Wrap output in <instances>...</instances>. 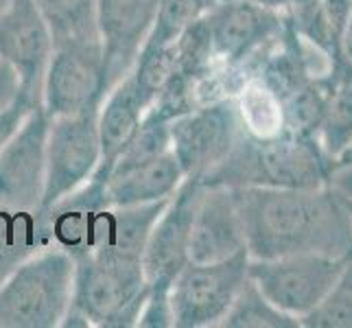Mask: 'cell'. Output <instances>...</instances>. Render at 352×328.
I'll list each match as a JSON object with an SVG mask.
<instances>
[{
    "instance_id": "6da1fadb",
    "label": "cell",
    "mask_w": 352,
    "mask_h": 328,
    "mask_svg": "<svg viewBox=\"0 0 352 328\" xmlns=\"http://www.w3.org/2000/svg\"><path fill=\"white\" fill-rule=\"evenodd\" d=\"M250 259L318 252L352 259V219L331 186L234 188Z\"/></svg>"
},
{
    "instance_id": "7a4b0ae2",
    "label": "cell",
    "mask_w": 352,
    "mask_h": 328,
    "mask_svg": "<svg viewBox=\"0 0 352 328\" xmlns=\"http://www.w3.org/2000/svg\"><path fill=\"white\" fill-rule=\"evenodd\" d=\"M331 157L318 138L285 129L274 138H254L241 129L226 160L201 177L204 186L320 188L329 186Z\"/></svg>"
},
{
    "instance_id": "3957f363",
    "label": "cell",
    "mask_w": 352,
    "mask_h": 328,
    "mask_svg": "<svg viewBox=\"0 0 352 328\" xmlns=\"http://www.w3.org/2000/svg\"><path fill=\"white\" fill-rule=\"evenodd\" d=\"M149 283L142 259L88 254L75 261L64 328H136Z\"/></svg>"
},
{
    "instance_id": "277c9868",
    "label": "cell",
    "mask_w": 352,
    "mask_h": 328,
    "mask_svg": "<svg viewBox=\"0 0 352 328\" xmlns=\"http://www.w3.org/2000/svg\"><path fill=\"white\" fill-rule=\"evenodd\" d=\"M75 259L48 245L0 283V328H57L72 298Z\"/></svg>"
},
{
    "instance_id": "5b68a950",
    "label": "cell",
    "mask_w": 352,
    "mask_h": 328,
    "mask_svg": "<svg viewBox=\"0 0 352 328\" xmlns=\"http://www.w3.org/2000/svg\"><path fill=\"white\" fill-rule=\"evenodd\" d=\"M348 261L318 252L250 259L248 276L274 307L302 320L326 298Z\"/></svg>"
},
{
    "instance_id": "8992f818",
    "label": "cell",
    "mask_w": 352,
    "mask_h": 328,
    "mask_svg": "<svg viewBox=\"0 0 352 328\" xmlns=\"http://www.w3.org/2000/svg\"><path fill=\"white\" fill-rule=\"evenodd\" d=\"M250 252L214 263H186L171 285L175 328L219 326L248 281Z\"/></svg>"
},
{
    "instance_id": "52a82bcc",
    "label": "cell",
    "mask_w": 352,
    "mask_h": 328,
    "mask_svg": "<svg viewBox=\"0 0 352 328\" xmlns=\"http://www.w3.org/2000/svg\"><path fill=\"white\" fill-rule=\"evenodd\" d=\"M99 107L51 118L46 136V175L40 210L51 208L94 175L101 162L99 125H96Z\"/></svg>"
},
{
    "instance_id": "ba28073f",
    "label": "cell",
    "mask_w": 352,
    "mask_h": 328,
    "mask_svg": "<svg viewBox=\"0 0 352 328\" xmlns=\"http://www.w3.org/2000/svg\"><path fill=\"white\" fill-rule=\"evenodd\" d=\"M107 94L101 40L53 44L42 79V107L55 116L99 107Z\"/></svg>"
},
{
    "instance_id": "9c48e42d",
    "label": "cell",
    "mask_w": 352,
    "mask_h": 328,
    "mask_svg": "<svg viewBox=\"0 0 352 328\" xmlns=\"http://www.w3.org/2000/svg\"><path fill=\"white\" fill-rule=\"evenodd\" d=\"M171 151L186 177H204L232 151L241 133L234 99L210 101L168 123Z\"/></svg>"
},
{
    "instance_id": "30bf717a",
    "label": "cell",
    "mask_w": 352,
    "mask_h": 328,
    "mask_svg": "<svg viewBox=\"0 0 352 328\" xmlns=\"http://www.w3.org/2000/svg\"><path fill=\"white\" fill-rule=\"evenodd\" d=\"M219 66L250 68L283 31L285 14L250 0H217L204 16Z\"/></svg>"
},
{
    "instance_id": "8fae6325",
    "label": "cell",
    "mask_w": 352,
    "mask_h": 328,
    "mask_svg": "<svg viewBox=\"0 0 352 328\" xmlns=\"http://www.w3.org/2000/svg\"><path fill=\"white\" fill-rule=\"evenodd\" d=\"M51 116L42 103L0 149V208L40 210L46 175V136Z\"/></svg>"
},
{
    "instance_id": "7c38bea8",
    "label": "cell",
    "mask_w": 352,
    "mask_h": 328,
    "mask_svg": "<svg viewBox=\"0 0 352 328\" xmlns=\"http://www.w3.org/2000/svg\"><path fill=\"white\" fill-rule=\"evenodd\" d=\"M53 38L35 0H9L0 11V62L9 64L20 79V90L42 101V79Z\"/></svg>"
},
{
    "instance_id": "4fadbf2b",
    "label": "cell",
    "mask_w": 352,
    "mask_h": 328,
    "mask_svg": "<svg viewBox=\"0 0 352 328\" xmlns=\"http://www.w3.org/2000/svg\"><path fill=\"white\" fill-rule=\"evenodd\" d=\"M157 5L160 0H96V29L103 44L107 92L136 64L153 27Z\"/></svg>"
},
{
    "instance_id": "5bb4252c",
    "label": "cell",
    "mask_w": 352,
    "mask_h": 328,
    "mask_svg": "<svg viewBox=\"0 0 352 328\" xmlns=\"http://www.w3.org/2000/svg\"><path fill=\"white\" fill-rule=\"evenodd\" d=\"M199 193L201 179L186 177L155 221L142 254V267L149 285L171 287L179 270L188 263L190 228Z\"/></svg>"
},
{
    "instance_id": "9a60e30c",
    "label": "cell",
    "mask_w": 352,
    "mask_h": 328,
    "mask_svg": "<svg viewBox=\"0 0 352 328\" xmlns=\"http://www.w3.org/2000/svg\"><path fill=\"white\" fill-rule=\"evenodd\" d=\"M245 248V230L232 186H204L190 228L188 261L214 263Z\"/></svg>"
},
{
    "instance_id": "2e32d148",
    "label": "cell",
    "mask_w": 352,
    "mask_h": 328,
    "mask_svg": "<svg viewBox=\"0 0 352 328\" xmlns=\"http://www.w3.org/2000/svg\"><path fill=\"white\" fill-rule=\"evenodd\" d=\"M107 206L110 201L105 195V184L101 179L90 177L86 184L53 204L51 208L38 210L42 215L48 243L75 261L88 256L94 250L99 219Z\"/></svg>"
},
{
    "instance_id": "e0dca14e",
    "label": "cell",
    "mask_w": 352,
    "mask_h": 328,
    "mask_svg": "<svg viewBox=\"0 0 352 328\" xmlns=\"http://www.w3.org/2000/svg\"><path fill=\"white\" fill-rule=\"evenodd\" d=\"M147 114V107L140 101V96L133 86L131 75H125L116 86L103 96L99 107V142H101V162L96 166L92 177L101 179L105 184L116 157L120 155L133 133L138 131L142 116Z\"/></svg>"
},
{
    "instance_id": "ac0fdd59",
    "label": "cell",
    "mask_w": 352,
    "mask_h": 328,
    "mask_svg": "<svg viewBox=\"0 0 352 328\" xmlns=\"http://www.w3.org/2000/svg\"><path fill=\"white\" fill-rule=\"evenodd\" d=\"M186 179L173 151L157 155L120 173H112L105 182V195L110 206H140L168 199Z\"/></svg>"
},
{
    "instance_id": "d6986e66",
    "label": "cell",
    "mask_w": 352,
    "mask_h": 328,
    "mask_svg": "<svg viewBox=\"0 0 352 328\" xmlns=\"http://www.w3.org/2000/svg\"><path fill=\"white\" fill-rule=\"evenodd\" d=\"M168 201L171 197L140 206H107L99 219L92 252L125 259H142L147 239Z\"/></svg>"
},
{
    "instance_id": "ffe728a7",
    "label": "cell",
    "mask_w": 352,
    "mask_h": 328,
    "mask_svg": "<svg viewBox=\"0 0 352 328\" xmlns=\"http://www.w3.org/2000/svg\"><path fill=\"white\" fill-rule=\"evenodd\" d=\"M48 245L51 243L38 210L0 208V283L22 261Z\"/></svg>"
},
{
    "instance_id": "44dd1931",
    "label": "cell",
    "mask_w": 352,
    "mask_h": 328,
    "mask_svg": "<svg viewBox=\"0 0 352 328\" xmlns=\"http://www.w3.org/2000/svg\"><path fill=\"white\" fill-rule=\"evenodd\" d=\"M326 105L318 131L324 153L333 157L352 138V68L335 66L324 79Z\"/></svg>"
},
{
    "instance_id": "7402d4cb",
    "label": "cell",
    "mask_w": 352,
    "mask_h": 328,
    "mask_svg": "<svg viewBox=\"0 0 352 328\" xmlns=\"http://www.w3.org/2000/svg\"><path fill=\"white\" fill-rule=\"evenodd\" d=\"M234 103L241 120V129L248 136L274 138L287 129L283 101L256 75H252L243 83V88L236 92Z\"/></svg>"
},
{
    "instance_id": "603a6c76",
    "label": "cell",
    "mask_w": 352,
    "mask_h": 328,
    "mask_svg": "<svg viewBox=\"0 0 352 328\" xmlns=\"http://www.w3.org/2000/svg\"><path fill=\"white\" fill-rule=\"evenodd\" d=\"M51 31L53 44L101 40L96 29V0H35Z\"/></svg>"
},
{
    "instance_id": "cb8c5ba5",
    "label": "cell",
    "mask_w": 352,
    "mask_h": 328,
    "mask_svg": "<svg viewBox=\"0 0 352 328\" xmlns=\"http://www.w3.org/2000/svg\"><path fill=\"white\" fill-rule=\"evenodd\" d=\"M219 326L221 328H298L300 320L291 318V315L274 307L248 276L245 285L239 291L236 300L232 302V307H230Z\"/></svg>"
},
{
    "instance_id": "d4e9b609",
    "label": "cell",
    "mask_w": 352,
    "mask_h": 328,
    "mask_svg": "<svg viewBox=\"0 0 352 328\" xmlns=\"http://www.w3.org/2000/svg\"><path fill=\"white\" fill-rule=\"evenodd\" d=\"M214 3L217 0H160L153 27L147 35V42L142 44V51L175 44L190 24H195L208 14Z\"/></svg>"
},
{
    "instance_id": "484cf974",
    "label": "cell",
    "mask_w": 352,
    "mask_h": 328,
    "mask_svg": "<svg viewBox=\"0 0 352 328\" xmlns=\"http://www.w3.org/2000/svg\"><path fill=\"white\" fill-rule=\"evenodd\" d=\"M168 123H171V120L155 114L153 109H147V114L142 116V123H140L138 131L133 133L129 144L116 157L110 175L127 171V168L144 164L157 155H164L166 151H171V131H168Z\"/></svg>"
},
{
    "instance_id": "4316f807",
    "label": "cell",
    "mask_w": 352,
    "mask_h": 328,
    "mask_svg": "<svg viewBox=\"0 0 352 328\" xmlns=\"http://www.w3.org/2000/svg\"><path fill=\"white\" fill-rule=\"evenodd\" d=\"M175 72V44L164 48H153V51H140L136 64L131 68V79L140 101L144 107H151V103L162 92L166 81Z\"/></svg>"
},
{
    "instance_id": "83f0119b",
    "label": "cell",
    "mask_w": 352,
    "mask_h": 328,
    "mask_svg": "<svg viewBox=\"0 0 352 328\" xmlns=\"http://www.w3.org/2000/svg\"><path fill=\"white\" fill-rule=\"evenodd\" d=\"M307 328H352V259L346 263L337 283L309 315L300 320Z\"/></svg>"
},
{
    "instance_id": "f1b7e54d",
    "label": "cell",
    "mask_w": 352,
    "mask_h": 328,
    "mask_svg": "<svg viewBox=\"0 0 352 328\" xmlns=\"http://www.w3.org/2000/svg\"><path fill=\"white\" fill-rule=\"evenodd\" d=\"M136 328H175V315L171 307V287L149 285Z\"/></svg>"
},
{
    "instance_id": "f546056e",
    "label": "cell",
    "mask_w": 352,
    "mask_h": 328,
    "mask_svg": "<svg viewBox=\"0 0 352 328\" xmlns=\"http://www.w3.org/2000/svg\"><path fill=\"white\" fill-rule=\"evenodd\" d=\"M40 103H42V101H40V99H35L33 94L20 90L16 99L11 101V103L3 109V112H0V149H3L5 144L16 136L18 129L22 127V123L27 120V116H29Z\"/></svg>"
},
{
    "instance_id": "4dcf8cb0",
    "label": "cell",
    "mask_w": 352,
    "mask_h": 328,
    "mask_svg": "<svg viewBox=\"0 0 352 328\" xmlns=\"http://www.w3.org/2000/svg\"><path fill=\"white\" fill-rule=\"evenodd\" d=\"M329 186L346 199H352V138L337 155L331 157Z\"/></svg>"
},
{
    "instance_id": "1f68e13d",
    "label": "cell",
    "mask_w": 352,
    "mask_h": 328,
    "mask_svg": "<svg viewBox=\"0 0 352 328\" xmlns=\"http://www.w3.org/2000/svg\"><path fill=\"white\" fill-rule=\"evenodd\" d=\"M20 92V79L9 64L0 62V112L16 99Z\"/></svg>"
},
{
    "instance_id": "d6a6232c",
    "label": "cell",
    "mask_w": 352,
    "mask_h": 328,
    "mask_svg": "<svg viewBox=\"0 0 352 328\" xmlns=\"http://www.w3.org/2000/svg\"><path fill=\"white\" fill-rule=\"evenodd\" d=\"M339 197H342V195H339ZM342 201H344L346 210H348V215H350V219H352V199H346V197H342Z\"/></svg>"
}]
</instances>
